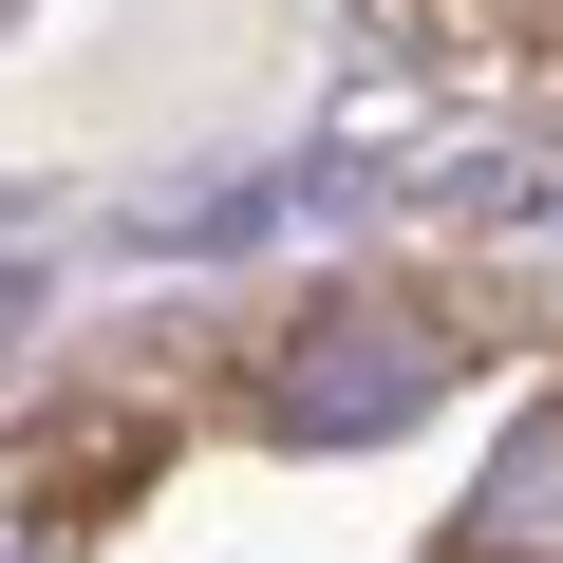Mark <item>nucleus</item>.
Listing matches in <instances>:
<instances>
[{"label": "nucleus", "instance_id": "2", "mask_svg": "<svg viewBox=\"0 0 563 563\" xmlns=\"http://www.w3.org/2000/svg\"><path fill=\"white\" fill-rule=\"evenodd\" d=\"M376 20H395V57H432L451 95L563 132V0H376Z\"/></svg>", "mask_w": 563, "mask_h": 563}, {"label": "nucleus", "instance_id": "1", "mask_svg": "<svg viewBox=\"0 0 563 563\" xmlns=\"http://www.w3.org/2000/svg\"><path fill=\"white\" fill-rule=\"evenodd\" d=\"M0 563H563V263L339 244L38 339Z\"/></svg>", "mask_w": 563, "mask_h": 563}]
</instances>
